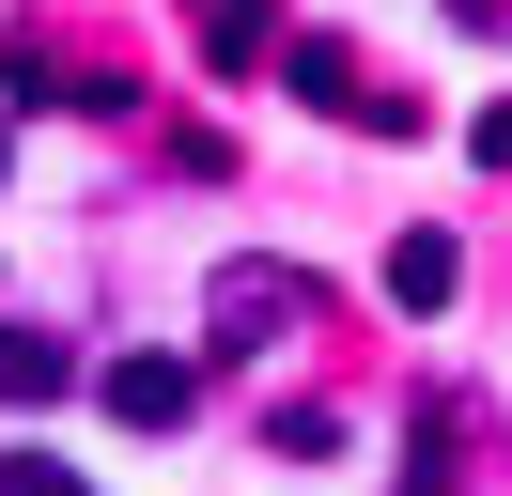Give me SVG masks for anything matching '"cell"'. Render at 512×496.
<instances>
[{"mask_svg": "<svg viewBox=\"0 0 512 496\" xmlns=\"http://www.w3.org/2000/svg\"><path fill=\"white\" fill-rule=\"evenodd\" d=\"M388 310H450V295H466V248H450V233H388Z\"/></svg>", "mask_w": 512, "mask_h": 496, "instance_id": "obj_4", "label": "cell"}, {"mask_svg": "<svg viewBox=\"0 0 512 496\" xmlns=\"http://www.w3.org/2000/svg\"><path fill=\"white\" fill-rule=\"evenodd\" d=\"M295 310H311V295H295V264H233V279H218V357H249V341L295 326Z\"/></svg>", "mask_w": 512, "mask_h": 496, "instance_id": "obj_3", "label": "cell"}, {"mask_svg": "<svg viewBox=\"0 0 512 496\" xmlns=\"http://www.w3.org/2000/svg\"><path fill=\"white\" fill-rule=\"evenodd\" d=\"M94 403H109L125 434H171V419L202 403V357H156V341H140V357H109V372H94Z\"/></svg>", "mask_w": 512, "mask_h": 496, "instance_id": "obj_1", "label": "cell"}, {"mask_svg": "<svg viewBox=\"0 0 512 496\" xmlns=\"http://www.w3.org/2000/svg\"><path fill=\"white\" fill-rule=\"evenodd\" d=\"M63 388H78L63 341H47V326H0V403H63Z\"/></svg>", "mask_w": 512, "mask_h": 496, "instance_id": "obj_5", "label": "cell"}, {"mask_svg": "<svg viewBox=\"0 0 512 496\" xmlns=\"http://www.w3.org/2000/svg\"><path fill=\"white\" fill-rule=\"evenodd\" d=\"M0 496H94V481H78V465H32V450H16V465H0Z\"/></svg>", "mask_w": 512, "mask_h": 496, "instance_id": "obj_7", "label": "cell"}, {"mask_svg": "<svg viewBox=\"0 0 512 496\" xmlns=\"http://www.w3.org/2000/svg\"><path fill=\"white\" fill-rule=\"evenodd\" d=\"M0 171H16V140H0Z\"/></svg>", "mask_w": 512, "mask_h": 496, "instance_id": "obj_8", "label": "cell"}, {"mask_svg": "<svg viewBox=\"0 0 512 496\" xmlns=\"http://www.w3.org/2000/svg\"><path fill=\"white\" fill-rule=\"evenodd\" d=\"M187 47L218 62V78H264V62H280V0H187Z\"/></svg>", "mask_w": 512, "mask_h": 496, "instance_id": "obj_2", "label": "cell"}, {"mask_svg": "<svg viewBox=\"0 0 512 496\" xmlns=\"http://www.w3.org/2000/svg\"><path fill=\"white\" fill-rule=\"evenodd\" d=\"M404 496H450V403L419 419V465H404Z\"/></svg>", "mask_w": 512, "mask_h": 496, "instance_id": "obj_6", "label": "cell"}]
</instances>
